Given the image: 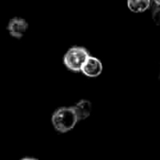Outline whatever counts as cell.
<instances>
[{
  "label": "cell",
  "mask_w": 160,
  "mask_h": 160,
  "mask_svg": "<svg viewBox=\"0 0 160 160\" xmlns=\"http://www.w3.org/2000/svg\"><path fill=\"white\" fill-rule=\"evenodd\" d=\"M77 117L72 108H60L52 115V124L59 133H66L72 130L77 123Z\"/></svg>",
  "instance_id": "6da1fadb"
},
{
  "label": "cell",
  "mask_w": 160,
  "mask_h": 160,
  "mask_svg": "<svg viewBox=\"0 0 160 160\" xmlns=\"http://www.w3.org/2000/svg\"><path fill=\"white\" fill-rule=\"evenodd\" d=\"M90 56L89 51L85 47L72 46L64 55L63 63L68 70L72 72H80L84 62Z\"/></svg>",
  "instance_id": "7a4b0ae2"
},
{
  "label": "cell",
  "mask_w": 160,
  "mask_h": 160,
  "mask_svg": "<svg viewBox=\"0 0 160 160\" xmlns=\"http://www.w3.org/2000/svg\"><path fill=\"white\" fill-rule=\"evenodd\" d=\"M102 62L97 58L90 56L84 62L80 72H82L88 77H97L102 73Z\"/></svg>",
  "instance_id": "3957f363"
},
{
  "label": "cell",
  "mask_w": 160,
  "mask_h": 160,
  "mask_svg": "<svg viewBox=\"0 0 160 160\" xmlns=\"http://www.w3.org/2000/svg\"><path fill=\"white\" fill-rule=\"evenodd\" d=\"M28 28V22L20 17H14L11 19L7 27L10 35L16 39H21L24 36V34L27 32Z\"/></svg>",
  "instance_id": "277c9868"
},
{
  "label": "cell",
  "mask_w": 160,
  "mask_h": 160,
  "mask_svg": "<svg viewBox=\"0 0 160 160\" xmlns=\"http://www.w3.org/2000/svg\"><path fill=\"white\" fill-rule=\"evenodd\" d=\"M72 108L77 117L78 122L87 119L92 112V103L89 100H80Z\"/></svg>",
  "instance_id": "5b68a950"
},
{
  "label": "cell",
  "mask_w": 160,
  "mask_h": 160,
  "mask_svg": "<svg viewBox=\"0 0 160 160\" xmlns=\"http://www.w3.org/2000/svg\"><path fill=\"white\" fill-rule=\"evenodd\" d=\"M151 5V0H127V6L133 12L139 13L145 12Z\"/></svg>",
  "instance_id": "8992f818"
},
{
  "label": "cell",
  "mask_w": 160,
  "mask_h": 160,
  "mask_svg": "<svg viewBox=\"0 0 160 160\" xmlns=\"http://www.w3.org/2000/svg\"><path fill=\"white\" fill-rule=\"evenodd\" d=\"M152 19L157 26H160V7H158L152 13Z\"/></svg>",
  "instance_id": "52a82bcc"
},
{
  "label": "cell",
  "mask_w": 160,
  "mask_h": 160,
  "mask_svg": "<svg viewBox=\"0 0 160 160\" xmlns=\"http://www.w3.org/2000/svg\"><path fill=\"white\" fill-rule=\"evenodd\" d=\"M21 160H39V159L33 158V157H24V158H22Z\"/></svg>",
  "instance_id": "ba28073f"
},
{
  "label": "cell",
  "mask_w": 160,
  "mask_h": 160,
  "mask_svg": "<svg viewBox=\"0 0 160 160\" xmlns=\"http://www.w3.org/2000/svg\"><path fill=\"white\" fill-rule=\"evenodd\" d=\"M153 1H154L158 6H160V0H153Z\"/></svg>",
  "instance_id": "9c48e42d"
},
{
  "label": "cell",
  "mask_w": 160,
  "mask_h": 160,
  "mask_svg": "<svg viewBox=\"0 0 160 160\" xmlns=\"http://www.w3.org/2000/svg\"><path fill=\"white\" fill-rule=\"evenodd\" d=\"M159 160H160V159H159Z\"/></svg>",
  "instance_id": "30bf717a"
}]
</instances>
